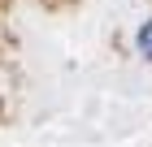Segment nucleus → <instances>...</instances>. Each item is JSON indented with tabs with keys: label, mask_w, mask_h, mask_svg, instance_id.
I'll list each match as a JSON object with an SVG mask.
<instances>
[{
	"label": "nucleus",
	"mask_w": 152,
	"mask_h": 147,
	"mask_svg": "<svg viewBox=\"0 0 152 147\" xmlns=\"http://www.w3.org/2000/svg\"><path fill=\"white\" fill-rule=\"evenodd\" d=\"M139 52H143V56L152 61V17H148V22L139 26Z\"/></svg>",
	"instance_id": "1"
}]
</instances>
